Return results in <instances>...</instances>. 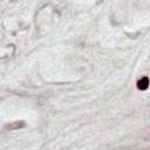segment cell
<instances>
[{"mask_svg":"<svg viewBox=\"0 0 150 150\" xmlns=\"http://www.w3.org/2000/svg\"><path fill=\"white\" fill-rule=\"evenodd\" d=\"M148 87H149V79L146 76H144L137 81V88L139 90H145V89H148Z\"/></svg>","mask_w":150,"mask_h":150,"instance_id":"obj_1","label":"cell"}]
</instances>
